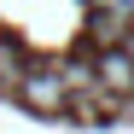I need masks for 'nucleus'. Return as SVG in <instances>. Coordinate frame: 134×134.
Here are the masks:
<instances>
[{"label":"nucleus","mask_w":134,"mask_h":134,"mask_svg":"<svg viewBox=\"0 0 134 134\" xmlns=\"http://www.w3.org/2000/svg\"><path fill=\"white\" fill-rule=\"evenodd\" d=\"M18 99L29 111H58L70 99V87H64V70H24L18 76Z\"/></svg>","instance_id":"1"},{"label":"nucleus","mask_w":134,"mask_h":134,"mask_svg":"<svg viewBox=\"0 0 134 134\" xmlns=\"http://www.w3.org/2000/svg\"><path fill=\"white\" fill-rule=\"evenodd\" d=\"M93 76H99V87L105 93H134V58L122 53V47H99V58H93Z\"/></svg>","instance_id":"2"}]
</instances>
